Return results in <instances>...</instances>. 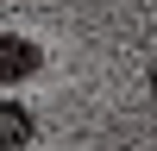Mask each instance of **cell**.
<instances>
[{
	"mask_svg": "<svg viewBox=\"0 0 157 151\" xmlns=\"http://www.w3.org/2000/svg\"><path fill=\"white\" fill-rule=\"evenodd\" d=\"M38 69H44V50H38V38L0 32V88H13V82H32Z\"/></svg>",
	"mask_w": 157,
	"mask_h": 151,
	"instance_id": "obj_1",
	"label": "cell"
},
{
	"mask_svg": "<svg viewBox=\"0 0 157 151\" xmlns=\"http://www.w3.org/2000/svg\"><path fill=\"white\" fill-rule=\"evenodd\" d=\"M32 132H38L32 107H25V101H0V151H25Z\"/></svg>",
	"mask_w": 157,
	"mask_h": 151,
	"instance_id": "obj_2",
	"label": "cell"
}]
</instances>
